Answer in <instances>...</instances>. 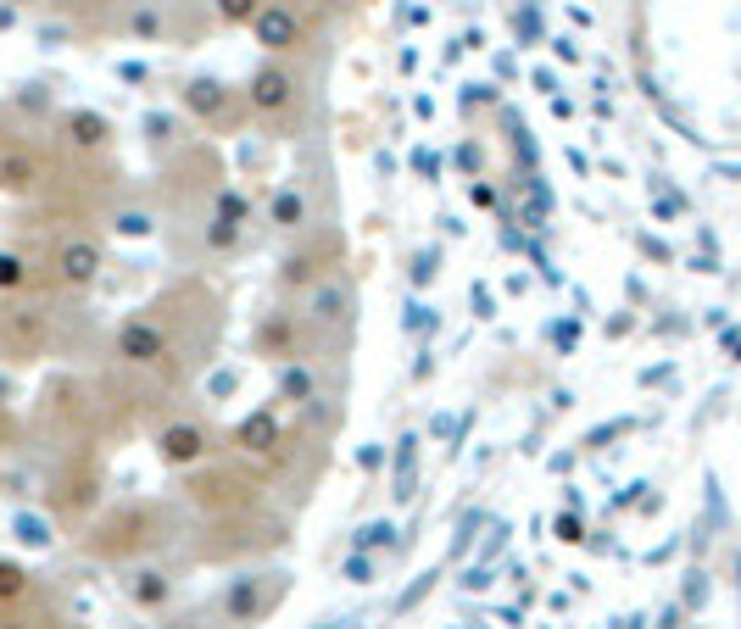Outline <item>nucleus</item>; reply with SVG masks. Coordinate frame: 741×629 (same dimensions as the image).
Here are the masks:
<instances>
[{"mask_svg": "<svg viewBox=\"0 0 741 629\" xmlns=\"http://www.w3.org/2000/svg\"><path fill=\"white\" fill-rule=\"evenodd\" d=\"M0 184H12V190H18V184H29V162H23V157H12L7 168H0Z\"/></svg>", "mask_w": 741, "mask_h": 629, "instance_id": "6", "label": "nucleus"}, {"mask_svg": "<svg viewBox=\"0 0 741 629\" xmlns=\"http://www.w3.org/2000/svg\"><path fill=\"white\" fill-rule=\"evenodd\" d=\"M284 101H290V79H284V73H262V79H257V107L273 112V107H284Z\"/></svg>", "mask_w": 741, "mask_h": 629, "instance_id": "3", "label": "nucleus"}, {"mask_svg": "<svg viewBox=\"0 0 741 629\" xmlns=\"http://www.w3.org/2000/svg\"><path fill=\"white\" fill-rule=\"evenodd\" d=\"M62 273H68L73 284H84V279L96 273V251H90V246H68V257H62Z\"/></svg>", "mask_w": 741, "mask_h": 629, "instance_id": "4", "label": "nucleus"}, {"mask_svg": "<svg viewBox=\"0 0 741 629\" xmlns=\"http://www.w3.org/2000/svg\"><path fill=\"white\" fill-rule=\"evenodd\" d=\"M23 279V262L18 257H0V284H18Z\"/></svg>", "mask_w": 741, "mask_h": 629, "instance_id": "8", "label": "nucleus"}, {"mask_svg": "<svg viewBox=\"0 0 741 629\" xmlns=\"http://www.w3.org/2000/svg\"><path fill=\"white\" fill-rule=\"evenodd\" d=\"M173 462H190V457H201V435L196 429H168V446H162Z\"/></svg>", "mask_w": 741, "mask_h": 629, "instance_id": "5", "label": "nucleus"}, {"mask_svg": "<svg viewBox=\"0 0 741 629\" xmlns=\"http://www.w3.org/2000/svg\"><path fill=\"white\" fill-rule=\"evenodd\" d=\"M257 34H262L273 51H284V46L296 40V23H290L284 12H262V18H257Z\"/></svg>", "mask_w": 741, "mask_h": 629, "instance_id": "2", "label": "nucleus"}, {"mask_svg": "<svg viewBox=\"0 0 741 629\" xmlns=\"http://www.w3.org/2000/svg\"><path fill=\"white\" fill-rule=\"evenodd\" d=\"M123 351H129L134 362H151V357H162V335H157L151 323H129V329H123Z\"/></svg>", "mask_w": 741, "mask_h": 629, "instance_id": "1", "label": "nucleus"}, {"mask_svg": "<svg viewBox=\"0 0 741 629\" xmlns=\"http://www.w3.org/2000/svg\"><path fill=\"white\" fill-rule=\"evenodd\" d=\"M18 590H23V573L12 562H0V596H18Z\"/></svg>", "mask_w": 741, "mask_h": 629, "instance_id": "7", "label": "nucleus"}, {"mask_svg": "<svg viewBox=\"0 0 741 629\" xmlns=\"http://www.w3.org/2000/svg\"><path fill=\"white\" fill-rule=\"evenodd\" d=\"M251 12V0H223V18H246Z\"/></svg>", "mask_w": 741, "mask_h": 629, "instance_id": "9", "label": "nucleus"}]
</instances>
